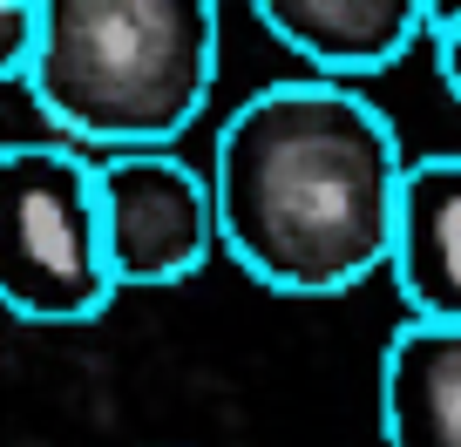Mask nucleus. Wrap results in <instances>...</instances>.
<instances>
[{"mask_svg":"<svg viewBox=\"0 0 461 447\" xmlns=\"http://www.w3.org/2000/svg\"><path fill=\"white\" fill-rule=\"evenodd\" d=\"M401 170V136L360 82H265L217 130V251L278 299H339L387 272Z\"/></svg>","mask_w":461,"mask_h":447,"instance_id":"obj_1","label":"nucleus"},{"mask_svg":"<svg viewBox=\"0 0 461 447\" xmlns=\"http://www.w3.org/2000/svg\"><path fill=\"white\" fill-rule=\"evenodd\" d=\"M217 0H34L28 102L75 149L176 143L217 88Z\"/></svg>","mask_w":461,"mask_h":447,"instance_id":"obj_2","label":"nucleus"},{"mask_svg":"<svg viewBox=\"0 0 461 447\" xmlns=\"http://www.w3.org/2000/svg\"><path fill=\"white\" fill-rule=\"evenodd\" d=\"M109 299L95 156L75 143H0V305L28 326H82Z\"/></svg>","mask_w":461,"mask_h":447,"instance_id":"obj_3","label":"nucleus"},{"mask_svg":"<svg viewBox=\"0 0 461 447\" xmlns=\"http://www.w3.org/2000/svg\"><path fill=\"white\" fill-rule=\"evenodd\" d=\"M102 245H109L115 291L184 285L217 258V197L211 170L176 156V143L149 149H102Z\"/></svg>","mask_w":461,"mask_h":447,"instance_id":"obj_4","label":"nucleus"},{"mask_svg":"<svg viewBox=\"0 0 461 447\" xmlns=\"http://www.w3.org/2000/svg\"><path fill=\"white\" fill-rule=\"evenodd\" d=\"M251 14L326 82H374L428 34L420 0H251Z\"/></svg>","mask_w":461,"mask_h":447,"instance_id":"obj_5","label":"nucleus"},{"mask_svg":"<svg viewBox=\"0 0 461 447\" xmlns=\"http://www.w3.org/2000/svg\"><path fill=\"white\" fill-rule=\"evenodd\" d=\"M387 272L407 318L461 326V156H414L401 170Z\"/></svg>","mask_w":461,"mask_h":447,"instance_id":"obj_6","label":"nucleus"},{"mask_svg":"<svg viewBox=\"0 0 461 447\" xmlns=\"http://www.w3.org/2000/svg\"><path fill=\"white\" fill-rule=\"evenodd\" d=\"M380 441L461 447V326L407 318L380 353Z\"/></svg>","mask_w":461,"mask_h":447,"instance_id":"obj_7","label":"nucleus"},{"mask_svg":"<svg viewBox=\"0 0 461 447\" xmlns=\"http://www.w3.org/2000/svg\"><path fill=\"white\" fill-rule=\"evenodd\" d=\"M34 61V0H0V88L28 82Z\"/></svg>","mask_w":461,"mask_h":447,"instance_id":"obj_8","label":"nucleus"},{"mask_svg":"<svg viewBox=\"0 0 461 447\" xmlns=\"http://www.w3.org/2000/svg\"><path fill=\"white\" fill-rule=\"evenodd\" d=\"M434 68H441V88L461 102V28L434 34Z\"/></svg>","mask_w":461,"mask_h":447,"instance_id":"obj_9","label":"nucleus"},{"mask_svg":"<svg viewBox=\"0 0 461 447\" xmlns=\"http://www.w3.org/2000/svg\"><path fill=\"white\" fill-rule=\"evenodd\" d=\"M420 7H428V41L447 34V28H461V0H420Z\"/></svg>","mask_w":461,"mask_h":447,"instance_id":"obj_10","label":"nucleus"}]
</instances>
